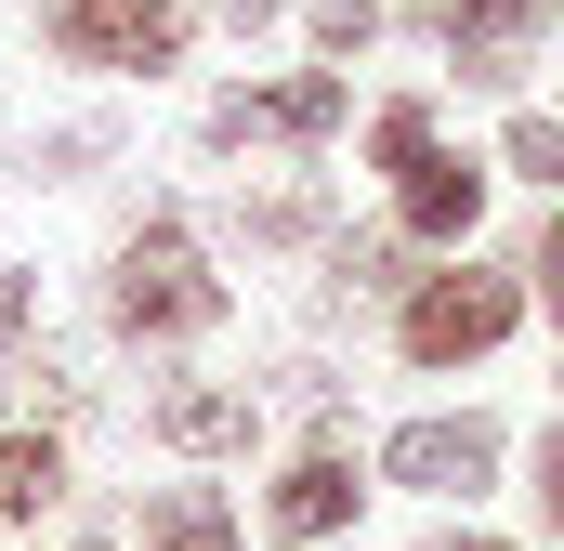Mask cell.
Listing matches in <instances>:
<instances>
[{
  "label": "cell",
  "instance_id": "11",
  "mask_svg": "<svg viewBox=\"0 0 564 551\" xmlns=\"http://www.w3.org/2000/svg\"><path fill=\"white\" fill-rule=\"evenodd\" d=\"M421 263L433 250H408L394 210H381V224H328V237H315V302H328V315H341V302H394Z\"/></svg>",
  "mask_w": 564,
  "mask_h": 551
},
{
  "label": "cell",
  "instance_id": "15",
  "mask_svg": "<svg viewBox=\"0 0 564 551\" xmlns=\"http://www.w3.org/2000/svg\"><path fill=\"white\" fill-rule=\"evenodd\" d=\"M486 144H499V184H539V197H564V106H552V93H512Z\"/></svg>",
  "mask_w": 564,
  "mask_h": 551
},
{
  "label": "cell",
  "instance_id": "25",
  "mask_svg": "<svg viewBox=\"0 0 564 551\" xmlns=\"http://www.w3.org/2000/svg\"><path fill=\"white\" fill-rule=\"evenodd\" d=\"M552 106H564V66H552Z\"/></svg>",
  "mask_w": 564,
  "mask_h": 551
},
{
  "label": "cell",
  "instance_id": "3",
  "mask_svg": "<svg viewBox=\"0 0 564 551\" xmlns=\"http://www.w3.org/2000/svg\"><path fill=\"white\" fill-rule=\"evenodd\" d=\"M368 460H381V486H394V499H433V512H486V499L512 486L525 433H512L499 408H408L394 433H381V446H368Z\"/></svg>",
  "mask_w": 564,
  "mask_h": 551
},
{
  "label": "cell",
  "instance_id": "16",
  "mask_svg": "<svg viewBox=\"0 0 564 551\" xmlns=\"http://www.w3.org/2000/svg\"><path fill=\"white\" fill-rule=\"evenodd\" d=\"M394 40V0H302V53H328V66H368Z\"/></svg>",
  "mask_w": 564,
  "mask_h": 551
},
{
  "label": "cell",
  "instance_id": "8",
  "mask_svg": "<svg viewBox=\"0 0 564 551\" xmlns=\"http://www.w3.org/2000/svg\"><path fill=\"white\" fill-rule=\"evenodd\" d=\"M381 210L408 224V250H486V224H499V144H433L408 158L394 184H381Z\"/></svg>",
  "mask_w": 564,
  "mask_h": 551
},
{
  "label": "cell",
  "instance_id": "28",
  "mask_svg": "<svg viewBox=\"0 0 564 551\" xmlns=\"http://www.w3.org/2000/svg\"><path fill=\"white\" fill-rule=\"evenodd\" d=\"M552 551H564V539H552Z\"/></svg>",
  "mask_w": 564,
  "mask_h": 551
},
{
  "label": "cell",
  "instance_id": "21",
  "mask_svg": "<svg viewBox=\"0 0 564 551\" xmlns=\"http://www.w3.org/2000/svg\"><path fill=\"white\" fill-rule=\"evenodd\" d=\"M408 551H525V539H499L486 512H459V526H421V539H408Z\"/></svg>",
  "mask_w": 564,
  "mask_h": 551
},
{
  "label": "cell",
  "instance_id": "17",
  "mask_svg": "<svg viewBox=\"0 0 564 551\" xmlns=\"http://www.w3.org/2000/svg\"><path fill=\"white\" fill-rule=\"evenodd\" d=\"M512 486H525V512H539V539H564V408L525 433V460H512Z\"/></svg>",
  "mask_w": 564,
  "mask_h": 551
},
{
  "label": "cell",
  "instance_id": "19",
  "mask_svg": "<svg viewBox=\"0 0 564 551\" xmlns=\"http://www.w3.org/2000/svg\"><path fill=\"white\" fill-rule=\"evenodd\" d=\"M26 328H40V276L0 263V355H26Z\"/></svg>",
  "mask_w": 564,
  "mask_h": 551
},
{
  "label": "cell",
  "instance_id": "26",
  "mask_svg": "<svg viewBox=\"0 0 564 551\" xmlns=\"http://www.w3.org/2000/svg\"><path fill=\"white\" fill-rule=\"evenodd\" d=\"M79 551H106V539H79Z\"/></svg>",
  "mask_w": 564,
  "mask_h": 551
},
{
  "label": "cell",
  "instance_id": "9",
  "mask_svg": "<svg viewBox=\"0 0 564 551\" xmlns=\"http://www.w3.org/2000/svg\"><path fill=\"white\" fill-rule=\"evenodd\" d=\"M328 224H341V197H328V171H315V158H289L276 184H237V197H224V250H250V263L315 250Z\"/></svg>",
  "mask_w": 564,
  "mask_h": 551
},
{
  "label": "cell",
  "instance_id": "14",
  "mask_svg": "<svg viewBox=\"0 0 564 551\" xmlns=\"http://www.w3.org/2000/svg\"><path fill=\"white\" fill-rule=\"evenodd\" d=\"M66 499V433L53 420H0V526H40Z\"/></svg>",
  "mask_w": 564,
  "mask_h": 551
},
{
  "label": "cell",
  "instance_id": "12",
  "mask_svg": "<svg viewBox=\"0 0 564 551\" xmlns=\"http://www.w3.org/2000/svg\"><path fill=\"white\" fill-rule=\"evenodd\" d=\"M132 539H144V551H250V526H237L224 486H144Z\"/></svg>",
  "mask_w": 564,
  "mask_h": 551
},
{
  "label": "cell",
  "instance_id": "20",
  "mask_svg": "<svg viewBox=\"0 0 564 551\" xmlns=\"http://www.w3.org/2000/svg\"><path fill=\"white\" fill-rule=\"evenodd\" d=\"M512 263H525V276H564V197H539V224H525Z\"/></svg>",
  "mask_w": 564,
  "mask_h": 551
},
{
  "label": "cell",
  "instance_id": "7",
  "mask_svg": "<svg viewBox=\"0 0 564 551\" xmlns=\"http://www.w3.org/2000/svg\"><path fill=\"white\" fill-rule=\"evenodd\" d=\"M552 40H564V0H459V13H433L446 79L486 93V106H512V93L552 66Z\"/></svg>",
  "mask_w": 564,
  "mask_h": 551
},
{
  "label": "cell",
  "instance_id": "10",
  "mask_svg": "<svg viewBox=\"0 0 564 551\" xmlns=\"http://www.w3.org/2000/svg\"><path fill=\"white\" fill-rule=\"evenodd\" d=\"M144 433H158L171 460H250V446H263V395H250V381H158V395H144Z\"/></svg>",
  "mask_w": 564,
  "mask_h": 551
},
{
  "label": "cell",
  "instance_id": "13",
  "mask_svg": "<svg viewBox=\"0 0 564 551\" xmlns=\"http://www.w3.org/2000/svg\"><path fill=\"white\" fill-rule=\"evenodd\" d=\"M433 144H446V93H421V79H408V93H381V106L355 119V171H368V184H394V171H408V158H433Z\"/></svg>",
  "mask_w": 564,
  "mask_h": 551
},
{
  "label": "cell",
  "instance_id": "27",
  "mask_svg": "<svg viewBox=\"0 0 564 551\" xmlns=\"http://www.w3.org/2000/svg\"><path fill=\"white\" fill-rule=\"evenodd\" d=\"M328 551H341V539H328Z\"/></svg>",
  "mask_w": 564,
  "mask_h": 551
},
{
  "label": "cell",
  "instance_id": "24",
  "mask_svg": "<svg viewBox=\"0 0 564 551\" xmlns=\"http://www.w3.org/2000/svg\"><path fill=\"white\" fill-rule=\"evenodd\" d=\"M433 13H459V0H394V26H421V40H433Z\"/></svg>",
  "mask_w": 564,
  "mask_h": 551
},
{
  "label": "cell",
  "instance_id": "18",
  "mask_svg": "<svg viewBox=\"0 0 564 551\" xmlns=\"http://www.w3.org/2000/svg\"><path fill=\"white\" fill-rule=\"evenodd\" d=\"M106 119H66V132H40V184H79V171H93V158H106Z\"/></svg>",
  "mask_w": 564,
  "mask_h": 551
},
{
  "label": "cell",
  "instance_id": "4",
  "mask_svg": "<svg viewBox=\"0 0 564 551\" xmlns=\"http://www.w3.org/2000/svg\"><path fill=\"white\" fill-rule=\"evenodd\" d=\"M355 132V66H276V79H224L210 106H197V144L210 158H250V144H276V158H328V144Z\"/></svg>",
  "mask_w": 564,
  "mask_h": 551
},
{
  "label": "cell",
  "instance_id": "2",
  "mask_svg": "<svg viewBox=\"0 0 564 551\" xmlns=\"http://www.w3.org/2000/svg\"><path fill=\"white\" fill-rule=\"evenodd\" d=\"M237 315V289L210 263V237L184 224V210H144L132 237L106 250V328L132 342V355H184V342H210Z\"/></svg>",
  "mask_w": 564,
  "mask_h": 551
},
{
  "label": "cell",
  "instance_id": "5",
  "mask_svg": "<svg viewBox=\"0 0 564 551\" xmlns=\"http://www.w3.org/2000/svg\"><path fill=\"white\" fill-rule=\"evenodd\" d=\"M368 499H381V460L355 446L341 408H315V433L263 473V539H276V551H328V539L368 526Z\"/></svg>",
  "mask_w": 564,
  "mask_h": 551
},
{
  "label": "cell",
  "instance_id": "23",
  "mask_svg": "<svg viewBox=\"0 0 564 551\" xmlns=\"http://www.w3.org/2000/svg\"><path fill=\"white\" fill-rule=\"evenodd\" d=\"M525 289H539V328L564 342V276H525Z\"/></svg>",
  "mask_w": 564,
  "mask_h": 551
},
{
  "label": "cell",
  "instance_id": "6",
  "mask_svg": "<svg viewBox=\"0 0 564 551\" xmlns=\"http://www.w3.org/2000/svg\"><path fill=\"white\" fill-rule=\"evenodd\" d=\"M40 53L93 79H171L197 53V0H40Z\"/></svg>",
  "mask_w": 564,
  "mask_h": 551
},
{
  "label": "cell",
  "instance_id": "1",
  "mask_svg": "<svg viewBox=\"0 0 564 551\" xmlns=\"http://www.w3.org/2000/svg\"><path fill=\"white\" fill-rule=\"evenodd\" d=\"M539 328V289L512 250H433L394 302H381V342H394V368L408 381H473L486 355H512Z\"/></svg>",
  "mask_w": 564,
  "mask_h": 551
},
{
  "label": "cell",
  "instance_id": "22",
  "mask_svg": "<svg viewBox=\"0 0 564 551\" xmlns=\"http://www.w3.org/2000/svg\"><path fill=\"white\" fill-rule=\"evenodd\" d=\"M210 13H224V26H237V40H263V26H276V13H302V0H210Z\"/></svg>",
  "mask_w": 564,
  "mask_h": 551
}]
</instances>
